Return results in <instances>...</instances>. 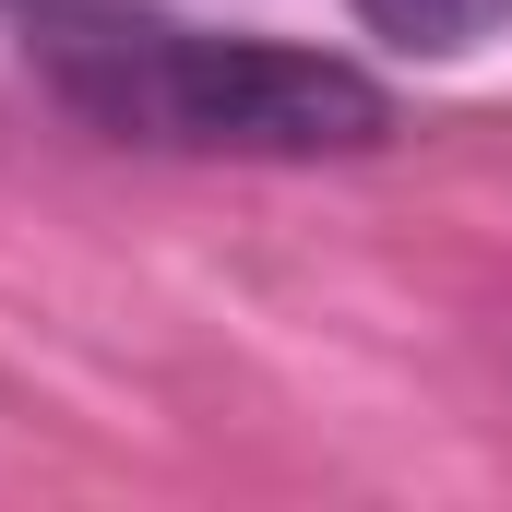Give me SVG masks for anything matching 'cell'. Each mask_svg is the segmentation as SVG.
<instances>
[{
  "label": "cell",
  "instance_id": "1",
  "mask_svg": "<svg viewBox=\"0 0 512 512\" xmlns=\"http://www.w3.org/2000/svg\"><path fill=\"white\" fill-rule=\"evenodd\" d=\"M48 72L84 120L167 155H358L393 131V96L358 60L203 36L155 12H48Z\"/></svg>",
  "mask_w": 512,
  "mask_h": 512
},
{
  "label": "cell",
  "instance_id": "2",
  "mask_svg": "<svg viewBox=\"0 0 512 512\" xmlns=\"http://www.w3.org/2000/svg\"><path fill=\"white\" fill-rule=\"evenodd\" d=\"M358 24L417 48V60H465V48L512 36V0H358Z\"/></svg>",
  "mask_w": 512,
  "mask_h": 512
}]
</instances>
